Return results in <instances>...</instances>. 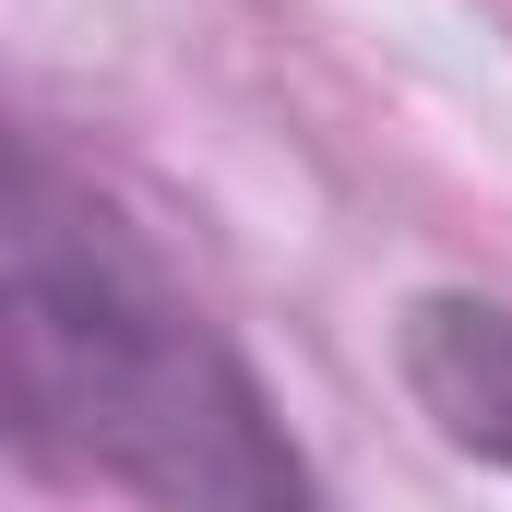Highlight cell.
Here are the masks:
<instances>
[{
  "mask_svg": "<svg viewBox=\"0 0 512 512\" xmlns=\"http://www.w3.org/2000/svg\"><path fill=\"white\" fill-rule=\"evenodd\" d=\"M12 429L143 512H310V465L239 346L48 155L12 167Z\"/></svg>",
  "mask_w": 512,
  "mask_h": 512,
  "instance_id": "1",
  "label": "cell"
},
{
  "mask_svg": "<svg viewBox=\"0 0 512 512\" xmlns=\"http://www.w3.org/2000/svg\"><path fill=\"white\" fill-rule=\"evenodd\" d=\"M405 382L441 417L453 453L512 465V310L501 298H465V286L417 298V310H405Z\"/></svg>",
  "mask_w": 512,
  "mask_h": 512,
  "instance_id": "2",
  "label": "cell"
}]
</instances>
